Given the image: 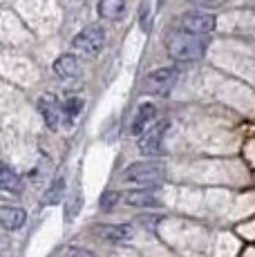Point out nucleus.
Listing matches in <instances>:
<instances>
[{
  "label": "nucleus",
  "instance_id": "f257e3e1",
  "mask_svg": "<svg viewBox=\"0 0 255 257\" xmlns=\"http://www.w3.org/2000/svg\"><path fill=\"white\" fill-rule=\"evenodd\" d=\"M208 47V38L202 34H193L186 29H175L166 36V49L168 56L177 63H193L206 54Z\"/></svg>",
  "mask_w": 255,
  "mask_h": 257
},
{
  "label": "nucleus",
  "instance_id": "f03ea898",
  "mask_svg": "<svg viewBox=\"0 0 255 257\" xmlns=\"http://www.w3.org/2000/svg\"><path fill=\"white\" fill-rule=\"evenodd\" d=\"M164 172L166 168L159 161H139V164H132L125 170L123 181L137 188H155L164 179Z\"/></svg>",
  "mask_w": 255,
  "mask_h": 257
},
{
  "label": "nucleus",
  "instance_id": "7ed1b4c3",
  "mask_svg": "<svg viewBox=\"0 0 255 257\" xmlns=\"http://www.w3.org/2000/svg\"><path fill=\"white\" fill-rule=\"evenodd\" d=\"M103 45H105V29L101 25H90L72 38V47L78 54H85V56H96Z\"/></svg>",
  "mask_w": 255,
  "mask_h": 257
},
{
  "label": "nucleus",
  "instance_id": "20e7f679",
  "mask_svg": "<svg viewBox=\"0 0 255 257\" xmlns=\"http://www.w3.org/2000/svg\"><path fill=\"white\" fill-rule=\"evenodd\" d=\"M179 78V70L177 67H161V70H155L146 76L144 81V90L148 94H168L175 87Z\"/></svg>",
  "mask_w": 255,
  "mask_h": 257
},
{
  "label": "nucleus",
  "instance_id": "39448f33",
  "mask_svg": "<svg viewBox=\"0 0 255 257\" xmlns=\"http://www.w3.org/2000/svg\"><path fill=\"white\" fill-rule=\"evenodd\" d=\"M179 25L186 32L208 36V34H213L215 27H217V18L210 12H186L184 16L179 18Z\"/></svg>",
  "mask_w": 255,
  "mask_h": 257
},
{
  "label": "nucleus",
  "instance_id": "423d86ee",
  "mask_svg": "<svg viewBox=\"0 0 255 257\" xmlns=\"http://www.w3.org/2000/svg\"><path fill=\"white\" fill-rule=\"evenodd\" d=\"M168 130V121H155L148 130L141 135L139 139V148L144 155L148 157H155L161 152V146H164V135Z\"/></svg>",
  "mask_w": 255,
  "mask_h": 257
},
{
  "label": "nucleus",
  "instance_id": "0eeeda50",
  "mask_svg": "<svg viewBox=\"0 0 255 257\" xmlns=\"http://www.w3.org/2000/svg\"><path fill=\"white\" fill-rule=\"evenodd\" d=\"M38 112L45 118L50 130H58V125L63 123V105L54 94H43V96L38 98Z\"/></svg>",
  "mask_w": 255,
  "mask_h": 257
},
{
  "label": "nucleus",
  "instance_id": "6e6552de",
  "mask_svg": "<svg viewBox=\"0 0 255 257\" xmlns=\"http://www.w3.org/2000/svg\"><path fill=\"white\" fill-rule=\"evenodd\" d=\"M155 118H157V107L153 105V103H144V105L137 110L135 118H132V125H130L132 135H135V137H141V135H144V132L155 123Z\"/></svg>",
  "mask_w": 255,
  "mask_h": 257
},
{
  "label": "nucleus",
  "instance_id": "1a4fd4ad",
  "mask_svg": "<svg viewBox=\"0 0 255 257\" xmlns=\"http://www.w3.org/2000/svg\"><path fill=\"white\" fill-rule=\"evenodd\" d=\"M27 215L18 206H0V226L5 230H18L25 224Z\"/></svg>",
  "mask_w": 255,
  "mask_h": 257
},
{
  "label": "nucleus",
  "instance_id": "9d476101",
  "mask_svg": "<svg viewBox=\"0 0 255 257\" xmlns=\"http://www.w3.org/2000/svg\"><path fill=\"white\" fill-rule=\"evenodd\" d=\"M96 235L105 241H112V244H121V241H128L132 237V228L125 224H107V226H101L96 230Z\"/></svg>",
  "mask_w": 255,
  "mask_h": 257
},
{
  "label": "nucleus",
  "instance_id": "9b49d317",
  "mask_svg": "<svg viewBox=\"0 0 255 257\" xmlns=\"http://www.w3.org/2000/svg\"><path fill=\"white\" fill-rule=\"evenodd\" d=\"M76 72H78V61L72 54H63V56H58L54 61V74L58 78H72L76 76Z\"/></svg>",
  "mask_w": 255,
  "mask_h": 257
},
{
  "label": "nucleus",
  "instance_id": "f8f14e48",
  "mask_svg": "<svg viewBox=\"0 0 255 257\" xmlns=\"http://www.w3.org/2000/svg\"><path fill=\"white\" fill-rule=\"evenodd\" d=\"M125 14V0H99V16L105 21H119Z\"/></svg>",
  "mask_w": 255,
  "mask_h": 257
},
{
  "label": "nucleus",
  "instance_id": "ddd939ff",
  "mask_svg": "<svg viewBox=\"0 0 255 257\" xmlns=\"http://www.w3.org/2000/svg\"><path fill=\"white\" fill-rule=\"evenodd\" d=\"M123 201L128 206H139V208H146V206H155L157 197L150 188H139V190H130L123 197Z\"/></svg>",
  "mask_w": 255,
  "mask_h": 257
},
{
  "label": "nucleus",
  "instance_id": "4468645a",
  "mask_svg": "<svg viewBox=\"0 0 255 257\" xmlns=\"http://www.w3.org/2000/svg\"><path fill=\"white\" fill-rule=\"evenodd\" d=\"M0 190L5 192H18L21 190V177L12 170V168L0 164Z\"/></svg>",
  "mask_w": 255,
  "mask_h": 257
},
{
  "label": "nucleus",
  "instance_id": "2eb2a0df",
  "mask_svg": "<svg viewBox=\"0 0 255 257\" xmlns=\"http://www.w3.org/2000/svg\"><path fill=\"white\" fill-rule=\"evenodd\" d=\"M83 105H85L83 98H76V96L67 98V101L63 103V123H65V125H72V123L78 118V114L83 112Z\"/></svg>",
  "mask_w": 255,
  "mask_h": 257
},
{
  "label": "nucleus",
  "instance_id": "dca6fc26",
  "mask_svg": "<svg viewBox=\"0 0 255 257\" xmlns=\"http://www.w3.org/2000/svg\"><path fill=\"white\" fill-rule=\"evenodd\" d=\"M63 188H65V181H63V179L54 181L52 188H50V192L45 195V204H56L58 197H61V192H63Z\"/></svg>",
  "mask_w": 255,
  "mask_h": 257
},
{
  "label": "nucleus",
  "instance_id": "f3484780",
  "mask_svg": "<svg viewBox=\"0 0 255 257\" xmlns=\"http://www.w3.org/2000/svg\"><path fill=\"white\" fill-rule=\"evenodd\" d=\"M58 257H94L90 253V250L85 248H76V246H70V248H63L61 253H58Z\"/></svg>",
  "mask_w": 255,
  "mask_h": 257
},
{
  "label": "nucleus",
  "instance_id": "a211bd4d",
  "mask_svg": "<svg viewBox=\"0 0 255 257\" xmlns=\"http://www.w3.org/2000/svg\"><path fill=\"white\" fill-rule=\"evenodd\" d=\"M116 201H119V195H116V192H105V195L101 197V208H105V210H112L114 208V204Z\"/></svg>",
  "mask_w": 255,
  "mask_h": 257
},
{
  "label": "nucleus",
  "instance_id": "6ab92c4d",
  "mask_svg": "<svg viewBox=\"0 0 255 257\" xmlns=\"http://www.w3.org/2000/svg\"><path fill=\"white\" fill-rule=\"evenodd\" d=\"M188 3L197 5V7H204V9H217V7H222L226 0H188Z\"/></svg>",
  "mask_w": 255,
  "mask_h": 257
}]
</instances>
